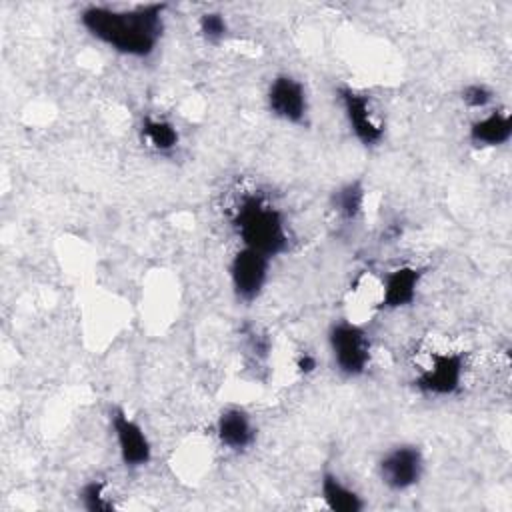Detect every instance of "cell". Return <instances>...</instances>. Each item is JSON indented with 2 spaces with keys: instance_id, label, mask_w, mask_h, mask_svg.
Here are the masks:
<instances>
[{
  "instance_id": "obj_6",
  "label": "cell",
  "mask_w": 512,
  "mask_h": 512,
  "mask_svg": "<svg viewBox=\"0 0 512 512\" xmlns=\"http://www.w3.org/2000/svg\"><path fill=\"white\" fill-rule=\"evenodd\" d=\"M108 420H110V430H112L116 452L122 466L128 470H140L148 466L152 462L154 450L142 424L136 418H132L126 412V408L118 404L110 406Z\"/></svg>"
},
{
  "instance_id": "obj_19",
  "label": "cell",
  "mask_w": 512,
  "mask_h": 512,
  "mask_svg": "<svg viewBox=\"0 0 512 512\" xmlns=\"http://www.w3.org/2000/svg\"><path fill=\"white\" fill-rule=\"evenodd\" d=\"M294 368L300 376H310L318 370V358L316 354L308 352V350H302L298 356H296V362H294Z\"/></svg>"
},
{
  "instance_id": "obj_17",
  "label": "cell",
  "mask_w": 512,
  "mask_h": 512,
  "mask_svg": "<svg viewBox=\"0 0 512 512\" xmlns=\"http://www.w3.org/2000/svg\"><path fill=\"white\" fill-rule=\"evenodd\" d=\"M196 28H198V34L200 38L210 44V46H218L226 40L228 32H230V24H228V18L218 12V10H208V12H202L196 20Z\"/></svg>"
},
{
  "instance_id": "obj_16",
  "label": "cell",
  "mask_w": 512,
  "mask_h": 512,
  "mask_svg": "<svg viewBox=\"0 0 512 512\" xmlns=\"http://www.w3.org/2000/svg\"><path fill=\"white\" fill-rule=\"evenodd\" d=\"M78 502L88 512H114L116 502L108 494V486L100 478L86 480L78 490Z\"/></svg>"
},
{
  "instance_id": "obj_8",
  "label": "cell",
  "mask_w": 512,
  "mask_h": 512,
  "mask_svg": "<svg viewBox=\"0 0 512 512\" xmlns=\"http://www.w3.org/2000/svg\"><path fill=\"white\" fill-rule=\"evenodd\" d=\"M270 262L266 254L252 248H238L228 262V280L232 294L242 304L256 302L270 278Z\"/></svg>"
},
{
  "instance_id": "obj_7",
  "label": "cell",
  "mask_w": 512,
  "mask_h": 512,
  "mask_svg": "<svg viewBox=\"0 0 512 512\" xmlns=\"http://www.w3.org/2000/svg\"><path fill=\"white\" fill-rule=\"evenodd\" d=\"M380 482L392 492H406L414 488L424 474V452L418 444L400 442L384 450L376 462Z\"/></svg>"
},
{
  "instance_id": "obj_1",
  "label": "cell",
  "mask_w": 512,
  "mask_h": 512,
  "mask_svg": "<svg viewBox=\"0 0 512 512\" xmlns=\"http://www.w3.org/2000/svg\"><path fill=\"white\" fill-rule=\"evenodd\" d=\"M168 4H138L114 8L92 4L82 8L80 26L100 44L128 58H150L164 34Z\"/></svg>"
},
{
  "instance_id": "obj_10",
  "label": "cell",
  "mask_w": 512,
  "mask_h": 512,
  "mask_svg": "<svg viewBox=\"0 0 512 512\" xmlns=\"http://www.w3.org/2000/svg\"><path fill=\"white\" fill-rule=\"evenodd\" d=\"M422 278H424V268L412 266V264H402L388 270L382 276L380 300L376 308L394 312V310L412 306L418 298Z\"/></svg>"
},
{
  "instance_id": "obj_4",
  "label": "cell",
  "mask_w": 512,
  "mask_h": 512,
  "mask_svg": "<svg viewBox=\"0 0 512 512\" xmlns=\"http://www.w3.org/2000/svg\"><path fill=\"white\" fill-rule=\"evenodd\" d=\"M466 374L464 352H430L412 384L424 396L448 398L460 392Z\"/></svg>"
},
{
  "instance_id": "obj_14",
  "label": "cell",
  "mask_w": 512,
  "mask_h": 512,
  "mask_svg": "<svg viewBox=\"0 0 512 512\" xmlns=\"http://www.w3.org/2000/svg\"><path fill=\"white\" fill-rule=\"evenodd\" d=\"M138 130L142 142L156 154H172L180 144V132L176 124L164 116H142Z\"/></svg>"
},
{
  "instance_id": "obj_15",
  "label": "cell",
  "mask_w": 512,
  "mask_h": 512,
  "mask_svg": "<svg viewBox=\"0 0 512 512\" xmlns=\"http://www.w3.org/2000/svg\"><path fill=\"white\" fill-rule=\"evenodd\" d=\"M364 204H366V186L360 178L342 182L330 194V210L338 216V220L346 224L356 222L362 216Z\"/></svg>"
},
{
  "instance_id": "obj_2",
  "label": "cell",
  "mask_w": 512,
  "mask_h": 512,
  "mask_svg": "<svg viewBox=\"0 0 512 512\" xmlns=\"http://www.w3.org/2000/svg\"><path fill=\"white\" fill-rule=\"evenodd\" d=\"M232 228L242 246L268 258L290 248V232L284 212L260 194H244L232 212Z\"/></svg>"
},
{
  "instance_id": "obj_18",
  "label": "cell",
  "mask_w": 512,
  "mask_h": 512,
  "mask_svg": "<svg viewBox=\"0 0 512 512\" xmlns=\"http://www.w3.org/2000/svg\"><path fill=\"white\" fill-rule=\"evenodd\" d=\"M460 100L470 110H490L494 102V90L484 82H470L460 90Z\"/></svg>"
},
{
  "instance_id": "obj_5",
  "label": "cell",
  "mask_w": 512,
  "mask_h": 512,
  "mask_svg": "<svg viewBox=\"0 0 512 512\" xmlns=\"http://www.w3.org/2000/svg\"><path fill=\"white\" fill-rule=\"evenodd\" d=\"M334 94L350 134L366 148L378 146L386 136V128H384V122L374 112L372 100L364 92L348 84L336 86Z\"/></svg>"
},
{
  "instance_id": "obj_12",
  "label": "cell",
  "mask_w": 512,
  "mask_h": 512,
  "mask_svg": "<svg viewBox=\"0 0 512 512\" xmlns=\"http://www.w3.org/2000/svg\"><path fill=\"white\" fill-rule=\"evenodd\" d=\"M468 142L478 150L500 148L512 138V116L508 110L490 108L486 114L474 118L466 132Z\"/></svg>"
},
{
  "instance_id": "obj_13",
  "label": "cell",
  "mask_w": 512,
  "mask_h": 512,
  "mask_svg": "<svg viewBox=\"0 0 512 512\" xmlns=\"http://www.w3.org/2000/svg\"><path fill=\"white\" fill-rule=\"evenodd\" d=\"M320 498L332 512H362L366 508L362 494L332 470L320 474Z\"/></svg>"
},
{
  "instance_id": "obj_11",
  "label": "cell",
  "mask_w": 512,
  "mask_h": 512,
  "mask_svg": "<svg viewBox=\"0 0 512 512\" xmlns=\"http://www.w3.org/2000/svg\"><path fill=\"white\" fill-rule=\"evenodd\" d=\"M256 424L242 406H226L216 416V438L230 452H246L256 442Z\"/></svg>"
},
{
  "instance_id": "obj_3",
  "label": "cell",
  "mask_w": 512,
  "mask_h": 512,
  "mask_svg": "<svg viewBox=\"0 0 512 512\" xmlns=\"http://www.w3.org/2000/svg\"><path fill=\"white\" fill-rule=\"evenodd\" d=\"M328 352L338 374L360 378L372 360V344L366 330L352 320H334L326 332Z\"/></svg>"
},
{
  "instance_id": "obj_9",
  "label": "cell",
  "mask_w": 512,
  "mask_h": 512,
  "mask_svg": "<svg viewBox=\"0 0 512 512\" xmlns=\"http://www.w3.org/2000/svg\"><path fill=\"white\" fill-rule=\"evenodd\" d=\"M268 112L286 124L306 126L310 118V98L302 80L292 74H276L266 88Z\"/></svg>"
}]
</instances>
